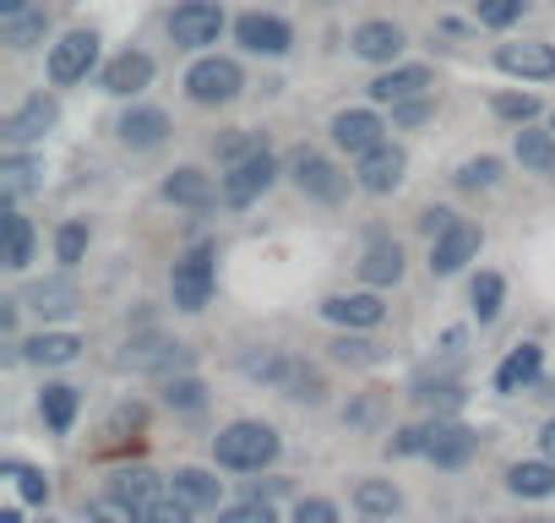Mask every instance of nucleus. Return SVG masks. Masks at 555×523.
Here are the masks:
<instances>
[{
  "label": "nucleus",
  "instance_id": "nucleus-3",
  "mask_svg": "<svg viewBox=\"0 0 555 523\" xmlns=\"http://www.w3.org/2000/svg\"><path fill=\"white\" fill-rule=\"evenodd\" d=\"M240 93H245V72H240V61H229V55H202V61L185 72V99L202 104V110H223V104H234Z\"/></svg>",
  "mask_w": 555,
  "mask_h": 523
},
{
  "label": "nucleus",
  "instance_id": "nucleus-26",
  "mask_svg": "<svg viewBox=\"0 0 555 523\" xmlns=\"http://www.w3.org/2000/svg\"><path fill=\"white\" fill-rule=\"evenodd\" d=\"M77 409H82V393H77L72 382H50V387L39 393V414H44V425H50L55 436H66V431L77 425Z\"/></svg>",
  "mask_w": 555,
  "mask_h": 523
},
{
  "label": "nucleus",
  "instance_id": "nucleus-37",
  "mask_svg": "<svg viewBox=\"0 0 555 523\" xmlns=\"http://www.w3.org/2000/svg\"><path fill=\"white\" fill-rule=\"evenodd\" d=\"M463 387L457 382H414V404L420 409H436V414H457L463 409Z\"/></svg>",
  "mask_w": 555,
  "mask_h": 523
},
{
  "label": "nucleus",
  "instance_id": "nucleus-43",
  "mask_svg": "<svg viewBox=\"0 0 555 523\" xmlns=\"http://www.w3.org/2000/svg\"><path fill=\"white\" fill-rule=\"evenodd\" d=\"M267 142L256 137V131H229V137H218L212 142V153H218V164L229 169V164H240V158H250V153H261Z\"/></svg>",
  "mask_w": 555,
  "mask_h": 523
},
{
  "label": "nucleus",
  "instance_id": "nucleus-39",
  "mask_svg": "<svg viewBox=\"0 0 555 523\" xmlns=\"http://www.w3.org/2000/svg\"><path fill=\"white\" fill-rule=\"evenodd\" d=\"M522 12H528V0H474V23L479 28H512V23H522Z\"/></svg>",
  "mask_w": 555,
  "mask_h": 523
},
{
  "label": "nucleus",
  "instance_id": "nucleus-29",
  "mask_svg": "<svg viewBox=\"0 0 555 523\" xmlns=\"http://www.w3.org/2000/svg\"><path fill=\"white\" fill-rule=\"evenodd\" d=\"M0 240H7V268L23 273L28 262H34V224L17 207H7V213H0Z\"/></svg>",
  "mask_w": 555,
  "mask_h": 523
},
{
  "label": "nucleus",
  "instance_id": "nucleus-53",
  "mask_svg": "<svg viewBox=\"0 0 555 523\" xmlns=\"http://www.w3.org/2000/svg\"><path fill=\"white\" fill-rule=\"evenodd\" d=\"M34 0H0V17H17V12H28Z\"/></svg>",
  "mask_w": 555,
  "mask_h": 523
},
{
  "label": "nucleus",
  "instance_id": "nucleus-19",
  "mask_svg": "<svg viewBox=\"0 0 555 523\" xmlns=\"http://www.w3.org/2000/svg\"><path fill=\"white\" fill-rule=\"evenodd\" d=\"M115 131H120V142H126V148L147 153V148H158L175 126H169V115H164L158 104H131V110L120 115V126H115Z\"/></svg>",
  "mask_w": 555,
  "mask_h": 523
},
{
  "label": "nucleus",
  "instance_id": "nucleus-51",
  "mask_svg": "<svg viewBox=\"0 0 555 523\" xmlns=\"http://www.w3.org/2000/svg\"><path fill=\"white\" fill-rule=\"evenodd\" d=\"M452 218H457V213H447V207H425V213H420V229H425V234L436 240V234H441V229H447Z\"/></svg>",
  "mask_w": 555,
  "mask_h": 523
},
{
  "label": "nucleus",
  "instance_id": "nucleus-54",
  "mask_svg": "<svg viewBox=\"0 0 555 523\" xmlns=\"http://www.w3.org/2000/svg\"><path fill=\"white\" fill-rule=\"evenodd\" d=\"M0 523H23V512H17V507H7V512H0Z\"/></svg>",
  "mask_w": 555,
  "mask_h": 523
},
{
  "label": "nucleus",
  "instance_id": "nucleus-12",
  "mask_svg": "<svg viewBox=\"0 0 555 523\" xmlns=\"http://www.w3.org/2000/svg\"><path fill=\"white\" fill-rule=\"evenodd\" d=\"M23 306H28L34 317H44V322H66V317L82 306V290H77L72 268H66V273H55V279L28 284V290H23Z\"/></svg>",
  "mask_w": 555,
  "mask_h": 523
},
{
  "label": "nucleus",
  "instance_id": "nucleus-15",
  "mask_svg": "<svg viewBox=\"0 0 555 523\" xmlns=\"http://www.w3.org/2000/svg\"><path fill=\"white\" fill-rule=\"evenodd\" d=\"M349 44H354V55H360V61H371V66H398V55H403V44H409V39H403V28H398V23L371 17V23H360V28H354V39H349Z\"/></svg>",
  "mask_w": 555,
  "mask_h": 523
},
{
  "label": "nucleus",
  "instance_id": "nucleus-58",
  "mask_svg": "<svg viewBox=\"0 0 555 523\" xmlns=\"http://www.w3.org/2000/svg\"><path fill=\"white\" fill-rule=\"evenodd\" d=\"M44 523H50V518H44Z\"/></svg>",
  "mask_w": 555,
  "mask_h": 523
},
{
  "label": "nucleus",
  "instance_id": "nucleus-13",
  "mask_svg": "<svg viewBox=\"0 0 555 523\" xmlns=\"http://www.w3.org/2000/svg\"><path fill=\"white\" fill-rule=\"evenodd\" d=\"M333 142L360 158V153H371L376 142H387V120L376 115V104H365V110H338V115H333Z\"/></svg>",
  "mask_w": 555,
  "mask_h": 523
},
{
  "label": "nucleus",
  "instance_id": "nucleus-17",
  "mask_svg": "<svg viewBox=\"0 0 555 523\" xmlns=\"http://www.w3.org/2000/svg\"><path fill=\"white\" fill-rule=\"evenodd\" d=\"M322 317L333 322V328H354V333H371V328H382L387 322V306H382V295H333V301H322Z\"/></svg>",
  "mask_w": 555,
  "mask_h": 523
},
{
  "label": "nucleus",
  "instance_id": "nucleus-21",
  "mask_svg": "<svg viewBox=\"0 0 555 523\" xmlns=\"http://www.w3.org/2000/svg\"><path fill=\"white\" fill-rule=\"evenodd\" d=\"M436 469H468L474 458H479V431L474 425H457V420H447V431L430 442V452H425Z\"/></svg>",
  "mask_w": 555,
  "mask_h": 523
},
{
  "label": "nucleus",
  "instance_id": "nucleus-10",
  "mask_svg": "<svg viewBox=\"0 0 555 523\" xmlns=\"http://www.w3.org/2000/svg\"><path fill=\"white\" fill-rule=\"evenodd\" d=\"M403 169H409V153L398 142H376L371 153L354 158V186L371 191V196H392L403 186Z\"/></svg>",
  "mask_w": 555,
  "mask_h": 523
},
{
  "label": "nucleus",
  "instance_id": "nucleus-18",
  "mask_svg": "<svg viewBox=\"0 0 555 523\" xmlns=\"http://www.w3.org/2000/svg\"><path fill=\"white\" fill-rule=\"evenodd\" d=\"M153 72H158V66H153V55H147V50H120V55L104 66V77H99V82H104V93L131 99V93H142V88L153 82Z\"/></svg>",
  "mask_w": 555,
  "mask_h": 523
},
{
  "label": "nucleus",
  "instance_id": "nucleus-57",
  "mask_svg": "<svg viewBox=\"0 0 555 523\" xmlns=\"http://www.w3.org/2000/svg\"><path fill=\"white\" fill-rule=\"evenodd\" d=\"M365 523H376V518H365Z\"/></svg>",
  "mask_w": 555,
  "mask_h": 523
},
{
  "label": "nucleus",
  "instance_id": "nucleus-20",
  "mask_svg": "<svg viewBox=\"0 0 555 523\" xmlns=\"http://www.w3.org/2000/svg\"><path fill=\"white\" fill-rule=\"evenodd\" d=\"M360 279H365L371 290H387V284L403 279V245H398L392 234H371V245H365V256H360Z\"/></svg>",
  "mask_w": 555,
  "mask_h": 523
},
{
  "label": "nucleus",
  "instance_id": "nucleus-16",
  "mask_svg": "<svg viewBox=\"0 0 555 523\" xmlns=\"http://www.w3.org/2000/svg\"><path fill=\"white\" fill-rule=\"evenodd\" d=\"M365 93H371V104H398V99H414V93H436V77H430V66L409 61V66H387Z\"/></svg>",
  "mask_w": 555,
  "mask_h": 523
},
{
  "label": "nucleus",
  "instance_id": "nucleus-6",
  "mask_svg": "<svg viewBox=\"0 0 555 523\" xmlns=\"http://www.w3.org/2000/svg\"><path fill=\"white\" fill-rule=\"evenodd\" d=\"M93 66H99V34H93V28H72V34H61V39L50 44L44 77H50L55 88H72V82H82Z\"/></svg>",
  "mask_w": 555,
  "mask_h": 523
},
{
  "label": "nucleus",
  "instance_id": "nucleus-32",
  "mask_svg": "<svg viewBox=\"0 0 555 523\" xmlns=\"http://www.w3.org/2000/svg\"><path fill=\"white\" fill-rule=\"evenodd\" d=\"M354 507H360L365 518H392V512L403 507V490H398L392 480H360V485H354Z\"/></svg>",
  "mask_w": 555,
  "mask_h": 523
},
{
  "label": "nucleus",
  "instance_id": "nucleus-23",
  "mask_svg": "<svg viewBox=\"0 0 555 523\" xmlns=\"http://www.w3.org/2000/svg\"><path fill=\"white\" fill-rule=\"evenodd\" d=\"M539 371H544V349H539V344H517V349L495 366V393H522V387L539 382Z\"/></svg>",
  "mask_w": 555,
  "mask_h": 523
},
{
  "label": "nucleus",
  "instance_id": "nucleus-9",
  "mask_svg": "<svg viewBox=\"0 0 555 523\" xmlns=\"http://www.w3.org/2000/svg\"><path fill=\"white\" fill-rule=\"evenodd\" d=\"M479 245H485V229H479V224H468V218H452V224L430 240V273H436V279L463 273L468 262L479 256Z\"/></svg>",
  "mask_w": 555,
  "mask_h": 523
},
{
  "label": "nucleus",
  "instance_id": "nucleus-14",
  "mask_svg": "<svg viewBox=\"0 0 555 523\" xmlns=\"http://www.w3.org/2000/svg\"><path fill=\"white\" fill-rule=\"evenodd\" d=\"M495 66H501L506 77H522V82H550V77H555V44H544V39L501 44V50H495Z\"/></svg>",
  "mask_w": 555,
  "mask_h": 523
},
{
  "label": "nucleus",
  "instance_id": "nucleus-50",
  "mask_svg": "<svg viewBox=\"0 0 555 523\" xmlns=\"http://www.w3.org/2000/svg\"><path fill=\"white\" fill-rule=\"evenodd\" d=\"M376 414H382V393H365L354 409H344V420H349V425H371Z\"/></svg>",
  "mask_w": 555,
  "mask_h": 523
},
{
  "label": "nucleus",
  "instance_id": "nucleus-33",
  "mask_svg": "<svg viewBox=\"0 0 555 523\" xmlns=\"http://www.w3.org/2000/svg\"><path fill=\"white\" fill-rule=\"evenodd\" d=\"M333 360H338V366L365 371V366H382V344H376V339H365V333H354V328H344V333L333 339Z\"/></svg>",
  "mask_w": 555,
  "mask_h": 523
},
{
  "label": "nucleus",
  "instance_id": "nucleus-5",
  "mask_svg": "<svg viewBox=\"0 0 555 523\" xmlns=\"http://www.w3.org/2000/svg\"><path fill=\"white\" fill-rule=\"evenodd\" d=\"M223 28H229V17H223L218 0H180V7L169 12L175 50H207V44H218Z\"/></svg>",
  "mask_w": 555,
  "mask_h": 523
},
{
  "label": "nucleus",
  "instance_id": "nucleus-22",
  "mask_svg": "<svg viewBox=\"0 0 555 523\" xmlns=\"http://www.w3.org/2000/svg\"><path fill=\"white\" fill-rule=\"evenodd\" d=\"M55 120H61V104H55L50 93H34V99H28V104H23V110L7 120V142H39Z\"/></svg>",
  "mask_w": 555,
  "mask_h": 523
},
{
  "label": "nucleus",
  "instance_id": "nucleus-52",
  "mask_svg": "<svg viewBox=\"0 0 555 523\" xmlns=\"http://www.w3.org/2000/svg\"><path fill=\"white\" fill-rule=\"evenodd\" d=\"M539 452L555 458V420H544V431H539Z\"/></svg>",
  "mask_w": 555,
  "mask_h": 523
},
{
  "label": "nucleus",
  "instance_id": "nucleus-42",
  "mask_svg": "<svg viewBox=\"0 0 555 523\" xmlns=\"http://www.w3.org/2000/svg\"><path fill=\"white\" fill-rule=\"evenodd\" d=\"M490 110H495L501 120H512V126H528V120H539V110H544V104H539L533 93H495V99H490Z\"/></svg>",
  "mask_w": 555,
  "mask_h": 523
},
{
  "label": "nucleus",
  "instance_id": "nucleus-24",
  "mask_svg": "<svg viewBox=\"0 0 555 523\" xmlns=\"http://www.w3.org/2000/svg\"><path fill=\"white\" fill-rule=\"evenodd\" d=\"M218 191H223V186H212V180H207L202 169H191V164H185V169H175V175L164 180V202H175V207H196V213H202V207H212V202H218Z\"/></svg>",
  "mask_w": 555,
  "mask_h": 523
},
{
  "label": "nucleus",
  "instance_id": "nucleus-25",
  "mask_svg": "<svg viewBox=\"0 0 555 523\" xmlns=\"http://www.w3.org/2000/svg\"><path fill=\"white\" fill-rule=\"evenodd\" d=\"M506 490L512 496H528V501H544L555 496V458H522L506 469Z\"/></svg>",
  "mask_w": 555,
  "mask_h": 523
},
{
  "label": "nucleus",
  "instance_id": "nucleus-55",
  "mask_svg": "<svg viewBox=\"0 0 555 523\" xmlns=\"http://www.w3.org/2000/svg\"><path fill=\"white\" fill-rule=\"evenodd\" d=\"M544 398H555V382H550V387H544Z\"/></svg>",
  "mask_w": 555,
  "mask_h": 523
},
{
  "label": "nucleus",
  "instance_id": "nucleus-47",
  "mask_svg": "<svg viewBox=\"0 0 555 523\" xmlns=\"http://www.w3.org/2000/svg\"><path fill=\"white\" fill-rule=\"evenodd\" d=\"M430 115H436V93H414L392 104V126H425Z\"/></svg>",
  "mask_w": 555,
  "mask_h": 523
},
{
  "label": "nucleus",
  "instance_id": "nucleus-41",
  "mask_svg": "<svg viewBox=\"0 0 555 523\" xmlns=\"http://www.w3.org/2000/svg\"><path fill=\"white\" fill-rule=\"evenodd\" d=\"M88 523H142V507H131L115 490H104V496L88 501Z\"/></svg>",
  "mask_w": 555,
  "mask_h": 523
},
{
  "label": "nucleus",
  "instance_id": "nucleus-44",
  "mask_svg": "<svg viewBox=\"0 0 555 523\" xmlns=\"http://www.w3.org/2000/svg\"><path fill=\"white\" fill-rule=\"evenodd\" d=\"M284 393L289 398H300V404H322V371H311L306 360H295V371H289V382H284Z\"/></svg>",
  "mask_w": 555,
  "mask_h": 523
},
{
  "label": "nucleus",
  "instance_id": "nucleus-36",
  "mask_svg": "<svg viewBox=\"0 0 555 523\" xmlns=\"http://www.w3.org/2000/svg\"><path fill=\"white\" fill-rule=\"evenodd\" d=\"M468 301H474V317L479 322H495L501 317V301H506V279L501 273H479L474 290H468Z\"/></svg>",
  "mask_w": 555,
  "mask_h": 523
},
{
  "label": "nucleus",
  "instance_id": "nucleus-56",
  "mask_svg": "<svg viewBox=\"0 0 555 523\" xmlns=\"http://www.w3.org/2000/svg\"><path fill=\"white\" fill-rule=\"evenodd\" d=\"M550 131H555V115H550Z\"/></svg>",
  "mask_w": 555,
  "mask_h": 523
},
{
  "label": "nucleus",
  "instance_id": "nucleus-8",
  "mask_svg": "<svg viewBox=\"0 0 555 523\" xmlns=\"http://www.w3.org/2000/svg\"><path fill=\"white\" fill-rule=\"evenodd\" d=\"M234 44H240L245 55L278 61V55L295 50V28H289L284 17H272V12H240V17H234Z\"/></svg>",
  "mask_w": 555,
  "mask_h": 523
},
{
  "label": "nucleus",
  "instance_id": "nucleus-49",
  "mask_svg": "<svg viewBox=\"0 0 555 523\" xmlns=\"http://www.w3.org/2000/svg\"><path fill=\"white\" fill-rule=\"evenodd\" d=\"M12 474H17V485H23V501H44V496H50V480H44L39 469H23V463H12Z\"/></svg>",
  "mask_w": 555,
  "mask_h": 523
},
{
  "label": "nucleus",
  "instance_id": "nucleus-30",
  "mask_svg": "<svg viewBox=\"0 0 555 523\" xmlns=\"http://www.w3.org/2000/svg\"><path fill=\"white\" fill-rule=\"evenodd\" d=\"M512 153H517L522 169H533V175H555V131H533V126H522L517 142H512Z\"/></svg>",
  "mask_w": 555,
  "mask_h": 523
},
{
  "label": "nucleus",
  "instance_id": "nucleus-28",
  "mask_svg": "<svg viewBox=\"0 0 555 523\" xmlns=\"http://www.w3.org/2000/svg\"><path fill=\"white\" fill-rule=\"evenodd\" d=\"M169 490L185 496L191 507H218V501H223V480H218L212 469H191V463L169 474Z\"/></svg>",
  "mask_w": 555,
  "mask_h": 523
},
{
  "label": "nucleus",
  "instance_id": "nucleus-31",
  "mask_svg": "<svg viewBox=\"0 0 555 523\" xmlns=\"http://www.w3.org/2000/svg\"><path fill=\"white\" fill-rule=\"evenodd\" d=\"M23 355H28L34 366H72V360L82 355V339H77V333H39V339L23 344Z\"/></svg>",
  "mask_w": 555,
  "mask_h": 523
},
{
  "label": "nucleus",
  "instance_id": "nucleus-11",
  "mask_svg": "<svg viewBox=\"0 0 555 523\" xmlns=\"http://www.w3.org/2000/svg\"><path fill=\"white\" fill-rule=\"evenodd\" d=\"M120 366H131V371H153V377H180V371L191 366V349H185V344H169V339H158V333H142V339L126 344Z\"/></svg>",
  "mask_w": 555,
  "mask_h": 523
},
{
  "label": "nucleus",
  "instance_id": "nucleus-45",
  "mask_svg": "<svg viewBox=\"0 0 555 523\" xmlns=\"http://www.w3.org/2000/svg\"><path fill=\"white\" fill-rule=\"evenodd\" d=\"M191 512H196V507H191L185 496L164 490V496H158V501H153V507L142 512V523H191Z\"/></svg>",
  "mask_w": 555,
  "mask_h": 523
},
{
  "label": "nucleus",
  "instance_id": "nucleus-27",
  "mask_svg": "<svg viewBox=\"0 0 555 523\" xmlns=\"http://www.w3.org/2000/svg\"><path fill=\"white\" fill-rule=\"evenodd\" d=\"M109 490H115L120 501H131V507H142V512H147V507L164 496V480H158L153 469H142V463H137V469H115V474H109Z\"/></svg>",
  "mask_w": 555,
  "mask_h": 523
},
{
  "label": "nucleus",
  "instance_id": "nucleus-1",
  "mask_svg": "<svg viewBox=\"0 0 555 523\" xmlns=\"http://www.w3.org/2000/svg\"><path fill=\"white\" fill-rule=\"evenodd\" d=\"M278 458V431L267 420H234L212 436V463L234 474H261Z\"/></svg>",
  "mask_w": 555,
  "mask_h": 523
},
{
  "label": "nucleus",
  "instance_id": "nucleus-38",
  "mask_svg": "<svg viewBox=\"0 0 555 523\" xmlns=\"http://www.w3.org/2000/svg\"><path fill=\"white\" fill-rule=\"evenodd\" d=\"M82 256H88V218H66L55 229V262L61 268H77Z\"/></svg>",
  "mask_w": 555,
  "mask_h": 523
},
{
  "label": "nucleus",
  "instance_id": "nucleus-40",
  "mask_svg": "<svg viewBox=\"0 0 555 523\" xmlns=\"http://www.w3.org/2000/svg\"><path fill=\"white\" fill-rule=\"evenodd\" d=\"M495 180H501V158H490V153L468 158V164L452 175V186H457V191H490Z\"/></svg>",
  "mask_w": 555,
  "mask_h": 523
},
{
  "label": "nucleus",
  "instance_id": "nucleus-7",
  "mask_svg": "<svg viewBox=\"0 0 555 523\" xmlns=\"http://www.w3.org/2000/svg\"><path fill=\"white\" fill-rule=\"evenodd\" d=\"M278 175H284V164L272 158V148H261V153H250V158H240V164L223 169V202L229 207H250V202H261L272 191Z\"/></svg>",
  "mask_w": 555,
  "mask_h": 523
},
{
  "label": "nucleus",
  "instance_id": "nucleus-4",
  "mask_svg": "<svg viewBox=\"0 0 555 523\" xmlns=\"http://www.w3.org/2000/svg\"><path fill=\"white\" fill-rule=\"evenodd\" d=\"M284 175H289L311 202H327V207H333V202H344V196H349V175H344L327 153H317V148H295V153H289V164H284Z\"/></svg>",
  "mask_w": 555,
  "mask_h": 523
},
{
  "label": "nucleus",
  "instance_id": "nucleus-46",
  "mask_svg": "<svg viewBox=\"0 0 555 523\" xmlns=\"http://www.w3.org/2000/svg\"><path fill=\"white\" fill-rule=\"evenodd\" d=\"M218 523H278V512L267 507V496H245V501L223 507V512H218Z\"/></svg>",
  "mask_w": 555,
  "mask_h": 523
},
{
  "label": "nucleus",
  "instance_id": "nucleus-48",
  "mask_svg": "<svg viewBox=\"0 0 555 523\" xmlns=\"http://www.w3.org/2000/svg\"><path fill=\"white\" fill-rule=\"evenodd\" d=\"M295 523H338V501H327V496H300V501H295Z\"/></svg>",
  "mask_w": 555,
  "mask_h": 523
},
{
  "label": "nucleus",
  "instance_id": "nucleus-2",
  "mask_svg": "<svg viewBox=\"0 0 555 523\" xmlns=\"http://www.w3.org/2000/svg\"><path fill=\"white\" fill-rule=\"evenodd\" d=\"M212 284H218V251L202 240V245H191V251L175 262V273H169L175 311H185V317L207 311V301H212Z\"/></svg>",
  "mask_w": 555,
  "mask_h": 523
},
{
  "label": "nucleus",
  "instance_id": "nucleus-34",
  "mask_svg": "<svg viewBox=\"0 0 555 523\" xmlns=\"http://www.w3.org/2000/svg\"><path fill=\"white\" fill-rule=\"evenodd\" d=\"M44 34H50V17H44V7H28V12L7 17V44H12V50H34Z\"/></svg>",
  "mask_w": 555,
  "mask_h": 523
},
{
  "label": "nucleus",
  "instance_id": "nucleus-35",
  "mask_svg": "<svg viewBox=\"0 0 555 523\" xmlns=\"http://www.w3.org/2000/svg\"><path fill=\"white\" fill-rule=\"evenodd\" d=\"M164 404L169 409H180V414H202L207 409V387L196 382V377H164Z\"/></svg>",
  "mask_w": 555,
  "mask_h": 523
}]
</instances>
